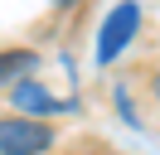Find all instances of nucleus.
<instances>
[{
	"mask_svg": "<svg viewBox=\"0 0 160 155\" xmlns=\"http://www.w3.org/2000/svg\"><path fill=\"white\" fill-rule=\"evenodd\" d=\"M53 145V126L34 116H0V155H44Z\"/></svg>",
	"mask_w": 160,
	"mask_h": 155,
	"instance_id": "f257e3e1",
	"label": "nucleus"
},
{
	"mask_svg": "<svg viewBox=\"0 0 160 155\" xmlns=\"http://www.w3.org/2000/svg\"><path fill=\"white\" fill-rule=\"evenodd\" d=\"M136 24H141V5L136 0H121V5L107 15V24L97 29V63H112V58L136 39Z\"/></svg>",
	"mask_w": 160,
	"mask_h": 155,
	"instance_id": "f03ea898",
	"label": "nucleus"
},
{
	"mask_svg": "<svg viewBox=\"0 0 160 155\" xmlns=\"http://www.w3.org/2000/svg\"><path fill=\"white\" fill-rule=\"evenodd\" d=\"M10 97H15V107H20V112H34V121H44V116H53V112H68V102H58L49 87L29 82V78H24V82H15Z\"/></svg>",
	"mask_w": 160,
	"mask_h": 155,
	"instance_id": "7ed1b4c3",
	"label": "nucleus"
},
{
	"mask_svg": "<svg viewBox=\"0 0 160 155\" xmlns=\"http://www.w3.org/2000/svg\"><path fill=\"white\" fill-rule=\"evenodd\" d=\"M34 68H39V53H29V48H10V53H0V87H5V82H24Z\"/></svg>",
	"mask_w": 160,
	"mask_h": 155,
	"instance_id": "20e7f679",
	"label": "nucleus"
},
{
	"mask_svg": "<svg viewBox=\"0 0 160 155\" xmlns=\"http://www.w3.org/2000/svg\"><path fill=\"white\" fill-rule=\"evenodd\" d=\"M150 97L160 102V68H155V78H150Z\"/></svg>",
	"mask_w": 160,
	"mask_h": 155,
	"instance_id": "39448f33",
	"label": "nucleus"
},
{
	"mask_svg": "<svg viewBox=\"0 0 160 155\" xmlns=\"http://www.w3.org/2000/svg\"><path fill=\"white\" fill-rule=\"evenodd\" d=\"M78 155H97V150H78Z\"/></svg>",
	"mask_w": 160,
	"mask_h": 155,
	"instance_id": "423d86ee",
	"label": "nucleus"
}]
</instances>
